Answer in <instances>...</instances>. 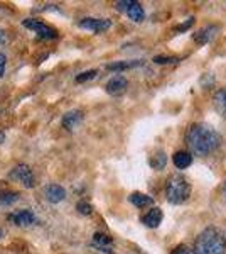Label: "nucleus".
Listing matches in <instances>:
<instances>
[{"instance_id":"f257e3e1","label":"nucleus","mask_w":226,"mask_h":254,"mask_svg":"<svg viewBox=\"0 0 226 254\" xmlns=\"http://www.w3.org/2000/svg\"><path fill=\"white\" fill-rule=\"evenodd\" d=\"M187 147L196 156H208L221 144V136L216 129L208 124H194L189 127L186 134Z\"/></svg>"},{"instance_id":"f03ea898","label":"nucleus","mask_w":226,"mask_h":254,"mask_svg":"<svg viewBox=\"0 0 226 254\" xmlns=\"http://www.w3.org/2000/svg\"><path fill=\"white\" fill-rule=\"evenodd\" d=\"M194 254H225L226 253V237L218 229H204L194 241Z\"/></svg>"},{"instance_id":"7ed1b4c3","label":"nucleus","mask_w":226,"mask_h":254,"mask_svg":"<svg viewBox=\"0 0 226 254\" xmlns=\"http://www.w3.org/2000/svg\"><path fill=\"white\" fill-rule=\"evenodd\" d=\"M191 195V185H189L187 178L182 175H172L166 182V196L171 203L181 205L189 198Z\"/></svg>"},{"instance_id":"20e7f679","label":"nucleus","mask_w":226,"mask_h":254,"mask_svg":"<svg viewBox=\"0 0 226 254\" xmlns=\"http://www.w3.org/2000/svg\"><path fill=\"white\" fill-rule=\"evenodd\" d=\"M22 24H24V27H27V29L36 31V32H38V34L41 36V38H44V39H54L56 36H57L56 29H52V27L46 26V24L41 22V20L27 19V20H24Z\"/></svg>"},{"instance_id":"39448f33","label":"nucleus","mask_w":226,"mask_h":254,"mask_svg":"<svg viewBox=\"0 0 226 254\" xmlns=\"http://www.w3.org/2000/svg\"><path fill=\"white\" fill-rule=\"evenodd\" d=\"M10 178L12 180H17V182L22 183L24 187L27 188H32L34 187V175H32L31 168H29L27 165H19L15 166L14 170L10 171Z\"/></svg>"},{"instance_id":"423d86ee","label":"nucleus","mask_w":226,"mask_h":254,"mask_svg":"<svg viewBox=\"0 0 226 254\" xmlns=\"http://www.w3.org/2000/svg\"><path fill=\"white\" fill-rule=\"evenodd\" d=\"M110 26H112V22H110L108 19H83L80 22V27H83V29H88V31H93V32H103L106 29H110Z\"/></svg>"},{"instance_id":"0eeeda50","label":"nucleus","mask_w":226,"mask_h":254,"mask_svg":"<svg viewBox=\"0 0 226 254\" xmlns=\"http://www.w3.org/2000/svg\"><path fill=\"white\" fill-rule=\"evenodd\" d=\"M127 87H129V81H127V78L122 75H118V76H113V78L106 83V92H108L110 95L117 97V95H122V93L127 90Z\"/></svg>"},{"instance_id":"6e6552de","label":"nucleus","mask_w":226,"mask_h":254,"mask_svg":"<svg viewBox=\"0 0 226 254\" xmlns=\"http://www.w3.org/2000/svg\"><path fill=\"white\" fill-rule=\"evenodd\" d=\"M81 122H83V112L81 110H69L63 116V127L68 130L76 129Z\"/></svg>"},{"instance_id":"1a4fd4ad","label":"nucleus","mask_w":226,"mask_h":254,"mask_svg":"<svg viewBox=\"0 0 226 254\" xmlns=\"http://www.w3.org/2000/svg\"><path fill=\"white\" fill-rule=\"evenodd\" d=\"M9 219L19 227H26V225H31L36 222V217L31 210H20L17 214H12Z\"/></svg>"},{"instance_id":"9d476101","label":"nucleus","mask_w":226,"mask_h":254,"mask_svg":"<svg viewBox=\"0 0 226 254\" xmlns=\"http://www.w3.org/2000/svg\"><path fill=\"white\" fill-rule=\"evenodd\" d=\"M216 32H218L216 26H208V27H203V29H199L198 32H194V34H192V39H194L196 43H199V44H206L213 38H215Z\"/></svg>"},{"instance_id":"9b49d317","label":"nucleus","mask_w":226,"mask_h":254,"mask_svg":"<svg viewBox=\"0 0 226 254\" xmlns=\"http://www.w3.org/2000/svg\"><path fill=\"white\" fill-rule=\"evenodd\" d=\"M162 219H164V215H162V210L160 208H152V210L147 212L145 215H143V219H142V222L147 225V227H152V229H155V227H159L160 222H162Z\"/></svg>"},{"instance_id":"f8f14e48","label":"nucleus","mask_w":226,"mask_h":254,"mask_svg":"<svg viewBox=\"0 0 226 254\" xmlns=\"http://www.w3.org/2000/svg\"><path fill=\"white\" fill-rule=\"evenodd\" d=\"M46 196L51 203H59V202H63L64 196H66V190L61 185H54V183H52V185H49L46 188Z\"/></svg>"},{"instance_id":"ddd939ff","label":"nucleus","mask_w":226,"mask_h":254,"mask_svg":"<svg viewBox=\"0 0 226 254\" xmlns=\"http://www.w3.org/2000/svg\"><path fill=\"white\" fill-rule=\"evenodd\" d=\"M213 105H215L216 112L223 119H226V88L218 90L215 93V97H213Z\"/></svg>"},{"instance_id":"4468645a","label":"nucleus","mask_w":226,"mask_h":254,"mask_svg":"<svg viewBox=\"0 0 226 254\" xmlns=\"http://www.w3.org/2000/svg\"><path fill=\"white\" fill-rule=\"evenodd\" d=\"M112 237H108L106 234H100V232H96L93 237V246L94 248H98L100 251H103L106 254H112L113 251L110 249V246H112Z\"/></svg>"},{"instance_id":"2eb2a0df","label":"nucleus","mask_w":226,"mask_h":254,"mask_svg":"<svg viewBox=\"0 0 226 254\" xmlns=\"http://www.w3.org/2000/svg\"><path fill=\"white\" fill-rule=\"evenodd\" d=\"M172 161L178 170H186L192 165V156L191 153H186V151H178V153L172 156Z\"/></svg>"},{"instance_id":"dca6fc26","label":"nucleus","mask_w":226,"mask_h":254,"mask_svg":"<svg viewBox=\"0 0 226 254\" xmlns=\"http://www.w3.org/2000/svg\"><path fill=\"white\" fill-rule=\"evenodd\" d=\"M125 14L129 15V17L132 19L134 22H142L143 17H145V12H143L142 5L138 2H135V0H134L132 5H130L129 9L125 10Z\"/></svg>"},{"instance_id":"f3484780","label":"nucleus","mask_w":226,"mask_h":254,"mask_svg":"<svg viewBox=\"0 0 226 254\" xmlns=\"http://www.w3.org/2000/svg\"><path fill=\"white\" fill-rule=\"evenodd\" d=\"M150 168H154V170H164L167 165V156H166V153H164L162 149H159V151H155L154 154H152V158H150Z\"/></svg>"},{"instance_id":"a211bd4d","label":"nucleus","mask_w":226,"mask_h":254,"mask_svg":"<svg viewBox=\"0 0 226 254\" xmlns=\"http://www.w3.org/2000/svg\"><path fill=\"white\" fill-rule=\"evenodd\" d=\"M130 202H132L135 207L143 208V207H147V205H152V202H154V200H152V196H149V195L135 191V193L130 195Z\"/></svg>"},{"instance_id":"6ab92c4d","label":"nucleus","mask_w":226,"mask_h":254,"mask_svg":"<svg viewBox=\"0 0 226 254\" xmlns=\"http://www.w3.org/2000/svg\"><path fill=\"white\" fill-rule=\"evenodd\" d=\"M142 64V61H118V63H112L106 66L108 71H123V69H129V68H135Z\"/></svg>"},{"instance_id":"aec40b11","label":"nucleus","mask_w":226,"mask_h":254,"mask_svg":"<svg viewBox=\"0 0 226 254\" xmlns=\"http://www.w3.org/2000/svg\"><path fill=\"white\" fill-rule=\"evenodd\" d=\"M19 200L17 191H2L0 193V205H12Z\"/></svg>"},{"instance_id":"412c9836","label":"nucleus","mask_w":226,"mask_h":254,"mask_svg":"<svg viewBox=\"0 0 226 254\" xmlns=\"http://www.w3.org/2000/svg\"><path fill=\"white\" fill-rule=\"evenodd\" d=\"M96 76V69H88V71H83L76 76V81L78 83H83V81H88V80H93Z\"/></svg>"},{"instance_id":"4be33fe9","label":"nucleus","mask_w":226,"mask_h":254,"mask_svg":"<svg viewBox=\"0 0 226 254\" xmlns=\"http://www.w3.org/2000/svg\"><path fill=\"white\" fill-rule=\"evenodd\" d=\"M154 61L157 64H171V63H178V58H174V56H155Z\"/></svg>"},{"instance_id":"5701e85b","label":"nucleus","mask_w":226,"mask_h":254,"mask_svg":"<svg viewBox=\"0 0 226 254\" xmlns=\"http://www.w3.org/2000/svg\"><path fill=\"white\" fill-rule=\"evenodd\" d=\"M76 208H78V212H80V214H83V215H90L93 212V207L90 205L88 202H80L76 205Z\"/></svg>"},{"instance_id":"b1692460","label":"nucleus","mask_w":226,"mask_h":254,"mask_svg":"<svg viewBox=\"0 0 226 254\" xmlns=\"http://www.w3.org/2000/svg\"><path fill=\"white\" fill-rule=\"evenodd\" d=\"M192 22H194V17H189V19L186 20V22L182 24V26H178V27H176L174 31H176V32H184V31H187L189 27L192 26Z\"/></svg>"},{"instance_id":"393cba45","label":"nucleus","mask_w":226,"mask_h":254,"mask_svg":"<svg viewBox=\"0 0 226 254\" xmlns=\"http://www.w3.org/2000/svg\"><path fill=\"white\" fill-rule=\"evenodd\" d=\"M132 3H134V0H122V2H117V10L125 12Z\"/></svg>"},{"instance_id":"a878e982","label":"nucleus","mask_w":226,"mask_h":254,"mask_svg":"<svg viewBox=\"0 0 226 254\" xmlns=\"http://www.w3.org/2000/svg\"><path fill=\"white\" fill-rule=\"evenodd\" d=\"M5 63H7L5 55L0 53V76H3V73H5Z\"/></svg>"},{"instance_id":"bb28decb","label":"nucleus","mask_w":226,"mask_h":254,"mask_svg":"<svg viewBox=\"0 0 226 254\" xmlns=\"http://www.w3.org/2000/svg\"><path fill=\"white\" fill-rule=\"evenodd\" d=\"M172 254H191V251H189L184 244H181V246H178V248L174 249V251H172Z\"/></svg>"},{"instance_id":"cd10ccee","label":"nucleus","mask_w":226,"mask_h":254,"mask_svg":"<svg viewBox=\"0 0 226 254\" xmlns=\"http://www.w3.org/2000/svg\"><path fill=\"white\" fill-rule=\"evenodd\" d=\"M0 43H5V32H3L2 29H0Z\"/></svg>"},{"instance_id":"c85d7f7f","label":"nucleus","mask_w":226,"mask_h":254,"mask_svg":"<svg viewBox=\"0 0 226 254\" xmlns=\"http://www.w3.org/2000/svg\"><path fill=\"white\" fill-rule=\"evenodd\" d=\"M5 141V134L2 132V130H0V142H3Z\"/></svg>"},{"instance_id":"c756f323","label":"nucleus","mask_w":226,"mask_h":254,"mask_svg":"<svg viewBox=\"0 0 226 254\" xmlns=\"http://www.w3.org/2000/svg\"><path fill=\"white\" fill-rule=\"evenodd\" d=\"M0 237H2V232H0Z\"/></svg>"},{"instance_id":"7c9ffc66","label":"nucleus","mask_w":226,"mask_h":254,"mask_svg":"<svg viewBox=\"0 0 226 254\" xmlns=\"http://www.w3.org/2000/svg\"><path fill=\"white\" fill-rule=\"evenodd\" d=\"M225 191H226V187H225Z\"/></svg>"}]
</instances>
